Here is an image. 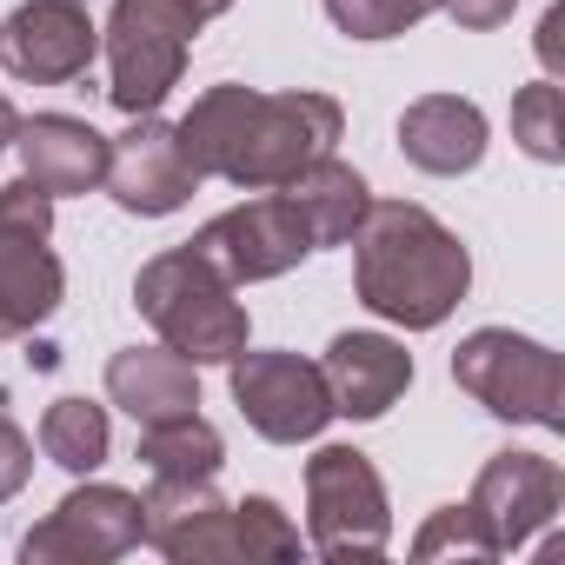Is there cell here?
Masks as SVG:
<instances>
[{"label": "cell", "mask_w": 565, "mask_h": 565, "mask_svg": "<svg viewBox=\"0 0 565 565\" xmlns=\"http://www.w3.org/2000/svg\"><path fill=\"white\" fill-rule=\"evenodd\" d=\"M100 186H107L127 213L160 220V213H180V206L200 193V167L186 160L180 127L140 114L120 140H107V180H100Z\"/></svg>", "instance_id": "obj_11"}, {"label": "cell", "mask_w": 565, "mask_h": 565, "mask_svg": "<svg viewBox=\"0 0 565 565\" xmlns=\"http://www.w3.org/2000/svg\"><path fill=\"white\" fill-rule=\"evenodd\" d=\"M186 246H193L200 259H213L233 287H246V279H279V273H294V266L313 253V233H307V220H300V206H294L287 193L266 186L259 200H246V206L206 220Z\"/></svg>", "instance_id": "obj_8"}, {"label": "cell", "mask_w": 565, "mask_h": 565, "mask_svg": "<svg viewBox=\"0 0 565 565\" xmlns=\"http://www.w3.org/2000/svg\"><path fill=\"white\" fill-rule=\"evenodd\" d=\"M94 47H100V28L87 14V0H28L0 28V61H8L14 81H34V87L81 81L94 67Z\"/></svg>", "instance_id": "obj_12"}, {"label": "cell", "mask_w": 565, "mask_h": 565, "mask_svg": "<svg viewBox=\"0 0 565 565\" xmlns=\"http://www.w3.org/2000/svg\"><path fill=\"white\" fill-rule=\"evenodd\" d=\"M279 193L300 206V220H307V233H313V253H320V246H347L353 226H360L366 206H373L366 180H360L347 160H333V153H320V160L300 167L294 180H279Z\"/></svg>", "instance_id": "obj_18"}, {"label": "cell", "mask_w": 565, "mask_h": 565, "mask_svg": "<svg viewBox=\"0 0 565 565\" xmlns=\"http://www.w3.org/2000/svg\"><path fill=\"white\" fill-rule=\"evenodd\" d=\"M452 380H459V393H472V399H479L486 413H499V419L545 426V433L565 426V366H558L552 347H539V340H525V333L486 327V333L459 340Z\"/></svg>", "instance_id": "obj_5"}, {"label": "cell", "mask_w": 565, "mask_h": 565, "mask_svg": "<svg viewBox=\"0 0 565 565\" xmlns=\"http://www.w3.org/2000/svg\"><path fill=\"white\" fill-rule=\"evenodd\" d=\"M233 406L246 413V426L273 446H300V439H320L327 419H333V393L320 380L313 360L300 353H233Z\"/></svg>", "instance_id": "obj_9"}, {"label": "cell", "mask_w": 565, "mask_h": 565, "mask_svg": "<svg viewBox=\"0 0 565 565\" xmlns=\"http://www.w3.org/2000/svg\"><path fill=\"white\" fill-rule=\"evenodd\" d=\"M399 147L419 173H472L486 160V114L459 94H426L399 114Z\"/></svg>", "instance_id": "obj_16"}, {"label": "cell", "mask_w": 565, "mask_h": 565, "mask_svg": "<svg viewBox=\"0 0 565 565\" xmlns=\"http://www.w3.org/2000/svg\"><path fill=\"white\" fill-rule=\"evenodd\" d=\"M413 558H499V545L472 505H439L426 519V532L413 539Z\"/></svg>", "instance_id": "obj_23"}, {"label": "cell", "mask_w": 565, "mask_h": 565, "mask_svg": "<svg viewBox=\"0 0 565 565\" xmlns=\"http://www.w3.org/2000/svg\"><path fill=\"white\" fill-rule=\"evenodd\" d=\"M340 134H347V114L327 94H307V87L253 94V87H233V81L206 87L180 120V147L200 167V180L220 173V180L253 186V193L294 180L300 167L333 153Z\"/></svg>", "instance_id": "obj_1"}, {"label": "cell", "mask_w": 565, "mask_h": 565, "mask_svg": "<svg viewBox=\"0 0 565 565\" xmlns=\"http://www.w3.org/2000/svg\"><path fill=\"white\" fill-rule=\"evenodd\" d=\"M439 8H446V0H327L333 28L353 34V41H393V34L419 28V21L439 14Z\"/></svg>", "instance_id": "obj_22"}, {"label": "cell", "mask_w": 565, "mask_h": 565, "mask_svg": "<svg viewBox=\"0 0 565 565\" xmlns=\"http://www.w3.org/2000/svg\"><path fill=\"white\" fill-rule=\"evenodd\" d=\"M134 307L193 366H226L246 347V307L233 300V279L213 259H200L193 246H173V253H160V259L140 266Z\"/></svg>", "instance_id": "obj_3"}, {"label": "cell", "mask_w": 565, "mask_h": 565, "mask_svg": "<svg viewBox=\"0 0 565 565\" xmlns=\"http://www.w3.org/2000/svg\"><path fill=\"white\" fill-rule=\"evenodd\" d=\"M14 127H21V114H14V100H8V94H0V153L14 147Z\"/></svg>", "instance_id": "obj_28"}, {"label": "cell", "mask_w": 565, "mask_h": 565, "mask_svg": "<svg viewBox=\"0 0 565 565\" xmlns=\"http://www.w3.org/2000/svg\"><path fill=\"white\" fill-rule=\"evenodd\" d=\"M233 558H300V525L279 512L273 499H239L233 505Z\"/></svg>", "instance_id": "obj_21"}, {"label": "cell", "mask_w": 565, "mask_h": 565, "mask_svg": "<svg viewBox=\"0 0 565 565\" xmlns=\"http://www.w3.org/2000/svg\"><path fill=\"white\" fill-rule=\"evenodd\" d=\"M226 8H233V0H193V14H200V21H213V14H226Z\"/></svg>", "instance_id": "obj_29"}, {"label": "cell", "mask_w": 565, "mask_h": 565, "mask_svg": "<svg viewBox=\"0 0 565 565\" xmlns=\"http://www.w3.org/2000/svg\"><path fill=\"white\" fill-rule=\"evenodd\" d=\"M558 499H565V479L545 452H492L466 505L479 512L492 545L512 552V545H525L532 532H545L558 519Z\"/></svg>", "instance_id": "obj_13"}, {"label": "cell", "mask_w": 565, "mask_h": 565, "mask_svg": "<svg viewBox=\"0 0 565 565\" xmlns=\"http://www.w3.org/2000/svg\"><path fill=\"white\" fill-rule=\"evenodd\" d=\"M512 8H519V0H446V14L459 21V28H499V21H512Z\"/></svg>", "instance_id": "obj_26"}, {"label": "cell", "mask_w": 565, "mask_h": 565, "mask_svg": "<svg viewBox=\"0 0 565 565\" xmlns=\"http://www.w3.org/2000/svg\"><path fill=\"white\" fill-rule=\"evenodd\" d=\"M307 512H313V552L347 565V558H380L393 539L386 486L366 452L353 446H320L307 459Z\"/></svg>", "instance_id": "obj_7"}, {"label": "cell", "mask_w": 565, "mask_h": 565, "mask_svg": "<svg viewBox=\"0 0 565 565\" xmlns=\"http://www.w3.org/2000/svg\"><path fill=\"white\" fill-rule=\"evenodd\" d=\"M140 532H147L140 492H127V486H74L21 539V558L28 565H107V558L134 552Z\"/></svg>", "instance_id": "obj_10"}, {"label": "cell", "mask_w": 565, "mask_h": 565, "mask_svg": "<svg viewBox=\"0 0 565 565\" xmlns=\"http://www.w3.org/2000/svg\"><path fill=\"white\" fill-rule=\"evenodd\" d=\"M140 459L153 479H213L226 466V446L200 413H180V419L140 426Z\"/></svg>", "instance_id": "obj_19"}, {"label": "cell", "mask_w": 565, "mask_h": 565, "mask_svg": "<svg viewBox=\"0 0 565 565\" xmlns=\"http://www.w3.org/2000/svg\"><path fill=\"white\" fill-rule=\"evenodd\" d=\"M107 399L120 413H134V426H160V419H180V413L200 406V373L173 347L167 353L127 347V353L107 360Z\"/></svg>", "instance_id": "obj_17"}, {"label": "cell", "mask_w": 565, "mask_h": 565, "mask_svg": "<svg viewBox=\"0 0 565 565\" xmlns=\"http://www.w3.org/2000/svg\"><path fill=\"white\" fill-rule=\"evenodd\" d=\"M320 380L333 393V413L347 419H380L406 386H413V353L386 333H340L320 360Z\"/></svg>", "instance_id": "obj_14"}, {"label": "cell", "mask_w": 565, "mask_h": 565, "mask_svg": "<svg viewBox=\"0 0 565 565\" xmlns=\"http://www.w3.org/2000/svg\"><path fill=\"white\" fill-rule=\"evenodd\" d=\"M41 452L67 472H94L107 459V406L87 399H54L41 419Z\"/></svg>", "instance_id": "obj_20"}, {"label": "cell", "mask_w": 565, "mask_h": 565, "mask_svg": "<svg viewBox=\"0 0 565 565\" xmlns=\"http://www.w3.org/2000/svg\"><path fill=\"white\" fill-rule=\"evenodd\" d=\"M512 140L532 153V160H565V134H558V87L552 81H532V87H519V100H512Z\"/></svg>", "instance_id": "obj_24"}, {"label": "cell", "mask_w": 565, "mask_h": 565, "mask_svg": "<svg viewBox=\"0 0 565 565\" xmlns=\"http://www.w3.org/2000/svg\"><path fill=\"white\" fill-rule=\"evenodd\" d=\"M353 246H360V259H353L360 300L406 333L439 327L472 287V259H466L459 233H446L413 200H373L366 220L353 226Z\"/></svg>", "instance_id": "obj_2"}, {"label": "cell", "mask_w": 565, "mask_h": 565, "mask_svg": "<svg viewBox=\"0 0 565 565\" xmlns=\"http://www.w3.org/2000/svg\"><path fill=\"white\" fill-rule=\"evenodd\" d=\"M14 153L41 193H94L107 180V134H94L74 114H34L14 127Z\"/></svg>", "instance_id": "obj_15"}, {"label": "cell", "mask_w": 565, "mask_h": 565, "mask_svg": "<svg viewBox=\"0 0 565 565\" xmlns=\"http://www.w3.org/2000/svg\"><path fill=\"white\" fill-rule=\"evenodd\" d=\"M539 61H545V74L565 67V8H545V21H539Z\"/></svg>", "instance_id": "obj_27"}, {"label": "cell", "mask_w": 565, "mask_h": 565, "mask_svg": "<svg viewBox=\"0 0 565 565\" xmlns=\"http://www.w3.org/2000/svg\"><path fill=\"white\" fill-rule=\"evenodd\" d=\"M47 233H54V193H41L34 180L0 186V340H21L41 320H54L67 294V273Z\"/></svg>", "instance_id": "obj_6"}, {"label": "cell", "mask_w": 565, "mask_h": 565, "mask_svg": "<svg viewBox=\"0 0 565 565\" xmlns=\"http://www.w3.org/2000/svg\"><path fill=\"white\" fill-rule=\"evenodd\" d=\"M206 21L193 14V0H114L107 21V100L120 114H153L186 67V47Z\"/></svg>", "instance_id": "obj_4"}, {"label": "cell", "mask_w": 565, "mask_h": 565, "mask_svg": "<svg viewBox=\"0 0 565 565\" xmlns=\"http://www.w3.org/2000/svg\"><path fill=\"white\" fill-rule=\"evenodd\" d=\"M28 479H34V446H28V433L14 419H0V505H8Z\"/></svg>", "instance_id": "obj_25"}]
</instances>
